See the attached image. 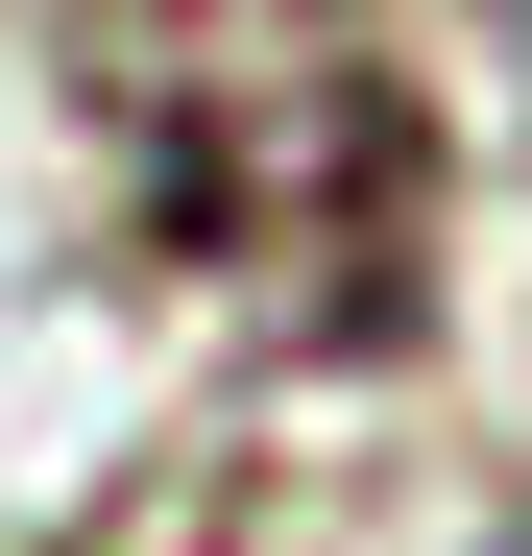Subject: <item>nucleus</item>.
<instances>
[{
    "label": "nucleus",
    "mask_w": 532,
    "mask_h": 556,
    "mask_svg": "<svg viewBox=\"0 0 532 556\" xmlns=\"http://www.w3.org/2000/svg\"><path fill=\"white\" fill-rule=\"evenodd\" d=\"M98 122L242 339L364 363L435 315V98L364 49V0H98Z\"/></svg>",
    "instance_id": "nucleus-1"
}]
</instances>
